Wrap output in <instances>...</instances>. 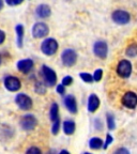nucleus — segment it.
I'll use <instances>...</instances> for the list:
<instances>
[{"mask_svg": "<svg viewBox=\"0 0 137 154\" xmlns=\"http://www.w3.org/2000/svg\"><path fill=\"white\" fill-rule=\"evenodd\" d=\"M107 123H108V128L109 130H114L115 128V120H114V116L107 115Z\"/></svg>", "mask_w": 137, "mask_h": 154, "instance_id": "22", "label": "nucleus"}, {"mask_svg": "<svg viewBox=\"0 0 137 154\" xmlns=\"http://www.w3.org/2000/svg\"><path fill=\"white\" fill-rule=\"evenodd\" d=\"M5 32L0 30V44H2V43H3V41H5Z\"/></svg>", "mask_w": 137, "mask_h": 154, "instance_id": "30", "label": "nucleus"}, {"mask_svg": "<svg viewBox=\"0 0 137 154\" xmlns=\"http://www.w3.org/2000/svg\"><path fill=\"white\" fill-rule=\"evenodd\" d=\"M116 153H129L128 150H124V149H118L116 151Z\"/></svg>", "mask_w": 137, "mask_h": 154, "instance_id": "31", "label": "nucleus"}, {"mask_svg": "<svg viewBox=\"0 0 137 154\" xmlns=\"http://www.w3.org/2000/svg\"><path fill=\"white\" fill-rule=\"evenodd\" d=\"M63 131L67 135H72L75 132V123L74 121L69 120L63 123Z\"/></svg>", "mask_w": 137, "mask_h": 154, "instance_id": "16", "label": "nucleus"}, {"mask_svg": "<svg viewBox=\"0 0 137 154\" xmlns=\"http://www.w3.org/2000/svg\"><path fill=\"white\" fill-rule=\"evenodd\" d=\"M64 105L69 111H71L72 113H76L77 112V104H76V100L73 95H67L65 96L64 99Z\"/></svg>", "mask_w": 137, "mask_h": 154, "instance_id": "13", "label": "nucleus"}, {"mask_svg": "<svg viewBox=\"0 0 137 154\" xmlns=\"http://www.w3.org/2000/svg\"><path fill=\"white\" fill-rule=\"evenodd\" d=\"M27 153H41V150L33 147V148H30V149L27 150Z\"/></svg>", "mask_w": 137, "mask_h": 154, "instance_id": "29", "label": "nucleus"}, {"mask_svg": "<svg viewBox=\"0 0 137 154\" xmlns=\"http://www.w3.org/2000/svg\"><path fill=\"white\" fill-rule=\"evenodd\" d=\"M2 7H3V1L2 0H0V10L2 9Z\"/></svg>", "mask_w": 137, "mask_h": 154, "instance_id": "32", "label": "nucleus"}, {"mask_svg": "<svg viewBox=\"0 0 137 154\" xmlns=\"http://www.w3.org/2000/svg\"><path fill=\"white\" fill-rule=\"evenodd\" d=\"M102 76H103V72H102V70H96L95 72H94V75H93V80H95V82H100L102 78Z\"/></svg>", "mask_w": 137, "mask_h": 154, "instance_id": "24", "label": "nucleus"}, {"mask_svg": "<svg viewBox=\"0 0 137 154\" xmlns=\"http://www.w3.org/2000/svg\"><path fill=\"white\" fill-rule=\"evenodd\" d=\"M89 146L91 149H94V150H98L100 148H102L103 146V141H102L100 138H92L89 142Z\"/></svg>", "mask_w": 137, "mask_h": 154, "instance_id": "19", "label": "nucleus"}, {"mask_svg": "<svg viewBox=\"0 0 137 154\" xmlns=\"http://www.w3.org/2000/svg\"><path fill=\"white\" fill-rule=\"evenodd\" d=\"M51 8L48 7L47 5H39L38 9H36V14H38L39 17H41V18H47L51 15Z\"/></svg>", "mask_w": 137, "mask_h": 154, "instance_id": "14", "label": "nucleus"}, {"mask_svg": "<svg viewBox=\"0 0 137 154\" xmlns=\"http://www.w3.org/2000/svg\"><path fill=\"white\" fill-rule=\"evenodd\" d=\"M48 31H49L48 27L43 23H36L33 26V28H32V34L36 38H41L46 36L48 34Z\"/></svg>", "mask_w": 137, "mask_h": 154, "instance_id": "7", "label": "nucleus"}, {"mask_svg": "<svg viewBox=\"0 0 137 154\" xmlns=\"http://www.w3.org/2000/svg\"><path fill=\"white\" fill-rule=\"evenodd\" d=\"M126 55H128L129 57H135V56H137V45L136 44H133V45L129 46V47L126 48Z\"/></svg>", "mask_w": 137, "mask_h": 154, "instance_id": "20", "label": "nucleus"}, {"mask_svg": "<svg viewBox=\"0 0 137 154\" xmlns=\"http://www.w3.org/2000/svg\"><path fill=\"white\" fill-rule=\"evenodd\" d=\"M99 105H100L99 97L96 95H94V94H91L89 97V101H88V110L90 112H93V111H95L98 109Z\"/></svg>", "mask_w": 137, "mask_h": 154, "instance_id": "15", "label": "nucleus"}, {"mask_svg": "<svg viewBox=\"0 0 137 154\" xmlns=\"http://www.w3.org/2000/svg\"><path fill=\"white\" fill-rule=\"evenodd\" d=\"M113 19L116 24L125 25L130 22V14L122 10H117L113 13Z\"/></svg>", "mask_w": 137, "mask_h": 154, "instance_id": "6", "label": "nucleus"}, {"mask_svg": "<svg viewBox=\"0 0 137 154\" xmlns=\"http://www.w3.org/2000/svg\"><path fill=\"white\" fill-rule=\"evenodd\" d=\"M122 104L128 108H135L137 106V95L134 92H126L122 97Z\"/></svg>", "mask_w": 137, "mask_h": 154, "instance_id": "9", "label": "nucleus"}, {"mask_svg": "<svg viewBox=\"0 0 137 154\" xmlns=\"http://www.w3.org/2000/svg\"><path fill=\"white\" fill-rule=\"evenodd\" d=\"M32 67H33V61L31 59H24V60L18 61V63H17V69L25 74L30 72L32 70Z\"/></svg>", "mask_w": 137, "mask_h": 154, "instance_id": "12", "label": "nucleus"}, {"mask_svg": "<svg viewBox=\"0 0 137 154\" xmlns=\"http://www.w3.org/2000/svg\"><path fill=\"white\" fill-rule=\"evenodd\" d=\"M61 59H62V62L64 65H67V66H72V65H74L75 62H76L77 55H76V53H75V51H73V49H65L62 53Z\"/></svg>", "mask_w": 137, "mask_h": 154, "instance_id": "5", "label": "nucleus"}, {"mask_svg": "<svg viewBox=\"0 0 137 154\" xmlns=\"http://www.w3.org/2000/svg\"><path fill=\"white\" fill-rule=\"evenodd\" d=\"M42 74L44 76V80H45V84L47 87H53L56 85L57 82V76H56V73L51 70V67L43 65L42 67Z\"/></svg>", "mask_w": 137, "mask_h": 154, "instance_id": "2", "label": "nucleus"}, {"mask_svg": "<svg viewBox=\"0 0 137 154\" xmlns=\"http://www.w3.org/2000/svg\"><path fill=\"white\" fill-rule=\"evenodd\" d=\"M111 142H113V137H111V135H107V139H106V142L105 144H104V149H107V147H108V144L111 143Z\"/></svg>", "mask_w": 137, "mask_h": 154, "instance_id": "28", "label": "nucleus"}, {"mask_svg": "<svg viewBox=\"0 0 137 154\" xmlns=\"http://www.w3.org/2000/svg\"><path fill=\"white\" fill-rule=\"evenodd\" d=\"M41 49L43 54L47 56H51L57 51L58 49V43L55 38H46L45 41L42 43Z\"/></svg>", "mask_w": 137, "mask_h": 154, "instance_id": "1", "label": "nucleus"}, {"mask_svg": "<svg viewBox=\"0 0 137 154\" xmlns=\"http://www.w3.org/2000/svg\"><path fill=\"white\" fill-rule=\"evenodd\" d=\"M73 79L71 76H65L64 78H63L62 80V85H64V86H70L71 84H72Z\"/></svg>", "mask_w": 137, "mask_h": 154, "instance_id": "26", "label": "nucleus"}, {"mask_svg": "<svg viewBox=\"0 0 137 154\" xmlns=\"http://www.w3.org/2000/svg\"><path fill=\"white\" fill-rule=\"evenodd\" d=\"M16 33H17V45L18 47L23 46V38H24V27L22 25L16 26Z\"/></svg>", "mask_w": 137, "mask_h": 154, "instance_id": "17", "label": "nucleus"}, {"mask_svg": "<svg viewBox=\"0 0 137 154\" xmlns=\"http://www.w3.org/2000/svg\"><path fill=\"white\" fill-rule=\"evenodd\" d=\"M0 64H1V58H0Z\"/></svg>", "mask_w": 137, "mask_h": 154, "instance_id": "33", "label": "nucleus"}, {"mask_svg": "<svg viewBox=\"0 0 137 154\" xmlns=\"http://www.w3.org/2000/svg\"><path fill=\"white\" fill-rule=\"evenodd\" d=\"M64 85H59V86L57 87V92L60 94H64L65 92V88H64Z\"/></svg>", "mask_w": 137, "mask_h": 154, "instance_id": "27", "label": "nucleus"}, {"mask_svg": "<svg viewBox=\"0 0 137 154\" xmlns=\"http://www.w3.org/2000/svg\"><path fill=\"white\" fill-rule=\"evenodd\" d=\"M15 102H16L19 108L24 109V110H29L32 107V100L24 93L18 94L15 99Z\"/></svg>", "mask_w": 137, "mask_h": 154, "instance_id": "4", "label": "nucleus"}, {"mask_svg": "<svg viewBox=\"0 0 137 154\" xmlns=\"http://www.w3.org/2000/svg\"><path fill=\"white\" fill-rule=\"evenodd\" d=\"M93 51H94V54L99 58H106L107 56V51H108V48H107V44L105 42H102V41H99L96 42L94 44V47H93Z\"/></svg>", "mask_w": 137, "mask_h": 154, "instance_id": "10", "label": "nucleus"}, {"mask_svg": "<svg viewBox=\"0 0 137 154\" xmlns=\"http://www.w3.org/2000/svg\"><path fill=\"white\" fill-rule=\"evenodd\" d=\"M23 1H24V0H5V2H7L9 5H11V7H13V5H20Z\"/></svg>", "mask_w": 137, "mask_h": 154, "instance_id": "25", "label": "nucleus"}, {"mask_svg": "<svg viewBox=\"0 0 137 154\" xmlns=\"http://www.w3.org/2000/svg\"><path fill=\"white\" fill-rule=\"evenodd\" d=\"M132 72V64L128 60H121L117 66V73L120 77L126 78L131 75Z\"/></svg>", "mask_w": 137, "mask_h": 154, "instance_id": "3", "label": "nucleus"}, {"mask_svg": "<svg viewBox=\"0 0 137 154\" xmlns=\"http://www.w3.org/2000/svg\"><path fill=\"white\" fill-rule=\"evenodd\" d=\"M5 86L10 91H17L20 88V82L14 76H8L5 79Z\"/></svg>", "mask_w": 137, "mask_h": 154, "instance_id": "11", "label": "nucleus"}, {"mask_svg": "<svg viewBox=\"0 0 137 154\" xmlns=\"http://www.w3.org/2000/svg\"><path fill=\"white\" fill-rule=\"evenodd\" d=\"M59 128H60V120L55 121L53 122V128H51V132H53L54 135H57L58 132H59Z\"/></svg>", "mask_w": 137, "mask_h": 154, "instance_id": "23", "label": "nucleus"}, {"mask_svg": "<svg viewBox=\"0 0 137 154\" xmlns=\"http://www.w3.org/2000/svg\"><path fill=\"white\" fill-rule=\"evenodd\" d=\"M20 125L25 131H31L36 126V119L32 115L24 116L20 120Z\"/></svg>", "mask_w": 137, "mask_h": 154, "instance_id": "8", "label": "nucleus"}, {"mask_svg": "<svg viewBox=\"0 0 137 154\" xmlns=\"http://www.w3.org/2000/svg\"><path fill=\"white\" fill-rule=\"evenodd\" d=\"M58 111H59L58 105L56 103H54L51 107V120L53 121V122L60 120V119H59V112H58Z\"/></svg>", "mask_w": 137, "mask_h": 154, "instance_id": "18", "label": "nucleus"}, {"mask_svg": "<svg viewBox=\"0 0 137 154\" xmlns=\"http://www.w3.org/2000/svg\"><path fill=\"white\" fill-rule=\"evenodd\" d=\"M79 76H80V78L86 82H93V76H91V75L88 74V73H80Z\"/></svg>", "mask_w": 137, "mask_h": 154, "instance_id": "21", "label": "nucleus"}]
</instances>
